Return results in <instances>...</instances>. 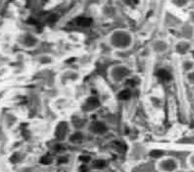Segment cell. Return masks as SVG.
Listing matches in <instances>:
<instances>
[{"instance_id": "1", "label": "cell", "mask_w": 194, "mask_h": 172, "mask_svg": "<svg viewBox=\"0 0 194 172\" xmlns=\"http://www.w3.org/2000/svg\"><path fill=\"white\" fill-rule=\"evenodd\" d=\"M67 124L65 122H61L60 123L57 128L56 130V136L60 140H62L65 138V136L67 133Z\"/></svg>"}, {"instance_id": "2", "label": "cell", "mask_w": 194, "mask_h": 172, "mask_svg": "<svg viewBox=\"0 0 194 172\" xmlns=\"http://www.w3.org/2000/svg\"><path fill=\"white\" fill-rule=\"evenodd\" d=\"M92 130L96 134H103L107 130L106 126L100 122L94 123L91 127Z\"/></svg>"}, {"instance_id": "3", "label": "cell", "mask_w": 194, "mask_h": 172, "mask_svg": "<svg viewBox=\"0 0 194 172\" xmlns=\"http://www.w3.org/2000/svg\"><path fill=\"white\" fill-rule=\"evenodd\" d=\"M92 20L91 18L79 17L77 19V24L80 26L87 27L92 24Z\"/></svg>"}, {"instance_id": "4", "label": "cell", "mask_w": 194, "mask_h": 172, "mask_svg": "<svg viewBox=\"0 0 194 172\" xmlns=\"http://www.w3.org/2000/svg\"><path fill=\"white\" fill-rule=\"evenodd\" d=\"M87 104V108L91 110L98 107L99 106V102L97 99L92 97L88 99Z\"/></svg>"}, {"instance_id": "5", "label": "cell", "mask_w": 194, "mask_h": 172, "mask_svg": "<svg viewBox=\"0 0 194 172\" xmlns=\"http://www.w3.org/2000/svg\"><path fill=\"white\" fill-rule=\"evenodd\" d=\"M157 76L161 79L165 80H169L171 79L170 73L165 70H160L157 73Z\"/></svg>"}, {"instance_id": "6", "label": "cell", "mask_w": 194, "mask_h": 172, "mask_svg": "<svg viewBox=\"0 0 194 172\" xmlns=\"http://www.w3.org/2000/svg\"><path fill=\"white\" fill-rule=\"evenodd\" d=\"M131 96V93L129 90H124L119 94V99L120 100H128Z\"/></svg>"}, {"instance_id": "7", "label": "cell", "mask_w": 194, "mask_h": 172, "mask_svg": "<svg viewBox=\"0 0 194 172\" xmlns=\"http://www.w3.org/2000/svg\"><path fill=\"white\" fill-rule=\"evenodd\" d=\"M93 165L95 168H96L97 169H102L103 168L105 167L106 162L104 160H96L93 162Z\"/></svg>"}, {"instance_id": "8", "label": "cell", "mask_w": 194, "mask_h": 172, "mask_svg": "<svg viewBox=\"0 0 194 172\" xmlns=\"http://www.w3.org/2000/svg\"><path fill=\"white\" fill-rule=\"evenodd\" d=\"M83 139V136L82 135L80 134H75L73 135L70 138V140L73 143H79L82 141Z\"/></svg>"}, {"instance_id": "9", "label": "cell", "mask_w": 194, "mask_h": 172, "mask_svg": "<svg viewBox=\"0 0 194 172\" xmlns=\"http://www.w3.org/2000/svg\"><path fill=\"white\" fill-rule=\"evenodd\" d=\"M52 159L48 156H43L40 160V162L42 164H44V165L50 164L52 162Z\"/></svg>"}, {"instance_id": "10", "label": "cell", "mask_w": 194, "mask_h": 172, "mask_svg": "<svg viewBox=\"0 0 194 172\" xmlns=\"http://www.w3.org/2000/svg\"><path fill=\"white\" fill-rule=\"evenodd\" d=\"M162 152L159 150H154L150 152V156L154 158H158L162 155Z\"/></svg>"}, {"instance_id": "11", "label": "cell", "mask_w": 194, "mask_h": 172, "mask_svg": "<svg viewBox=\"0 0 194 172\" xmlns=\"http://www.w3.org/2000/svg\"><path fill=\"white\" fill-rule=\"evenodd\" d=\"M114 145L117 147V149L120 151H124L126 150V146L125 145H123L121 143L115 142Z\"/></svg>"}, {"instance_id": "12", "label": "cell", "mask_w": 194, "mask_h": 172, "mask_svg": "<svg viewBox=\"0 0 194 172\" xmlns=\"http://www.w3.org/2000/svg\"><path fill=\"white\" fill-rule=\"evenodd\" d=\"M91 159L90 157L88 156H80L79 157V160L83 162H88Z\"/></svg>"}, {"instance_id": "13", "label": "cell", "mask_w": 194, "mask_h": 172, "mask_svg": "<svg viewBox=\"0 0 194 172\" xmlns=\"http://www.w3.org/2000/svg\"><path fill=\"white\" fill-rule=\"evenodd\" d=\"M57 17L56 15H52L51 17H50L49 18V22L50 23H52L54 22H55L57 20Z\"/></svg>"}, {"instance_id": "14", "label": "cell", "mask_w": 194, "mask_h": 172, "mask_svg": "<svg viewBox=\"0 0 194 172\" xmlns=\"http://www.w3.org/2000/svg\"><path fill=\"white\" fill-rule=\"evenodd\" d=\"M59 164H63V163H66L68 162V160L67 158L64 157H61L60 158L58 159V161Z\"/></svg>"}, {"instance_id": "15", "label": "cell", "mask_w": 194, "mask_h": 172, "mask_svg": "<svg viewBox=\"0 0 194 172\" xmlns=\"http://www.w3.org/2000/svg\"><path fill=\"white\" fill-rule=\"evenodd\" d=\"M18 155H17L16 154L13 155L12 157H11V161H12L13 162H16L17 161H18Z\"/></svg>"}, {"instance_id": "16", "label": "cell", "mask_w": 194, "mask_h": 172, "mask_svg": "<svg viewBox=\"0 0 194 172\" xmlns=\"http://www.w3.org/2000/svg\"><path fill=\"white\" fill-rule=\"evenodd\" d=\"M80 172H88V170L87 169V167L85 165H82L80 168Z\"/></svg>"}, {"instance_id": "17", "label": "cell", "mask_w": 194, "mask_h": 172, "mask_svg": "<svg viewBox=\"0 0 194 172\" xmlns=\"http://www.w3.org/2000/svg\"><path fill=\"white\" fill-rule=\"evenodd\" d=\"M127 83H129V85H131L132 86H133L134 85H135V82L134 80H128L127 81Z\"/></svg>"}, {"instance_id": "18", "label": "cell", "mask_w": 194, "mask_h": 172, "mask_svg": "<svg viewBox=\"0 0 194 172\" xmlns=\"http://www.w3.org/2000/svg\"><path fill=\"white\" fill-rule=\"evenodd\" d=\"M74 61H75V58H71V59L67 60L66 62H67L68 63H70V62H73Z\"/></svg>"}, {"instance_id": "19", "label": "cell", "mask_w": 194, "mask_h": 172, "mask_svg": "<svg viewBox=\"0 0 194 172\" xmlns=\"http://www.w3.org/2000/svg\"><path fill=\"white\" fill-rule=\"evenodd\" d=\"M193 57H194V52H193Z\"/></svg>"}]
</instances>
